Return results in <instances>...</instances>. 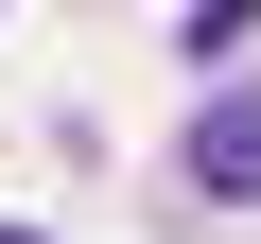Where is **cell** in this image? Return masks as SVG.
Listing matches in <instances>:
<instances>
[{
	"label": "cell",
	"mask_w": 261,
	"mask_h": 244,
	"mask_svg": "<svg viewBox=\"0 0 261 244\" xmlns=\"http://www.w3.org/2000/svg\"><path fill=\"white\" fill-rule=\"evenodd\" d=\"M192 192H261V87H209V122H192Z\"/></svg>",
	"instance_id": "cell-1"
},
{
	"label": "cell",
	"mask_w": 261,
	"mask_h": 244,
	"mask_svg": "<svg viewBox=\"0 0 261 244\" xmlns=\"http://www.w3.org/2000/svg\"><path fill=\"white\" fill-rule=\"evenodd\" d=\"M244 18H261V0H192V18H174V35H192V53H226Z\"/></svg>",
	"instance_id": "cell-2"
},
{
	"label": "cell",
	"mask_w": 261,
	"mask_h": 244,
	"mask_svg": "<svg viewBox=\"0 0 261 244\" xmlns=\"http://www.w3.org/2000/svg\"><path fill=\"white\" fill-rule=\"evenodd\" d=\"M0 244H35V227H0Z\"/></svg>",
	"instance_id": "cell-3"
}]
</instances>
